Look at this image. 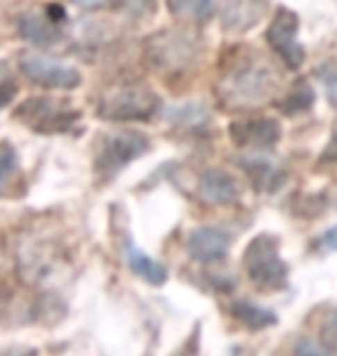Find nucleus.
<instances>
[{"instance_id":"obj_1","label":"nucleus","mask_w":337,"mask_h":356,"mask_svg":"<svg viewBox=\"0 0 337 356\" xmlns=\"http://www.w3.org/2000/svg\"><path fill=\"white\" fill-rule=\"evenodd\" d=\"M279 76L272 65L252 51H236L220 79V97L231 106H259L275 97Z\"/></svg>"},{"instance_id":"obj_2","label":"nucleus","mask_w":337,"mask_h":356,"mask_svg":"<svg viewBox=\"0 0 337 356\" xmlns=\"http://www.w3.org/2000/svg\"><path fill=\"white\" fill-rule=\"evenodd\" d=\"M243 268L247 277L263 291H279L289 280V266L279 254V241L270 234H259L249 241L243 254Z\"/></svg>"},{"instance_id":"obj_3","label":"nucleus","mask_w":337,"mask_h":356,"mask_svg":"<svg viewBox=\"0 0 337 356\" xmlns=\"http://www.w3.org/2000/svg\"><path fill=\"white\" fill-rule=\"evenodd\" d=\"M160 109V97L155 90L146 86H116L104 90V95L97 102V113L106 120H118V123H127V120H148L155 116Z\"/></svg>"},{"instance_id":"obj_4","label":"nucleus","mask_w":337,"mask_h":356,"mask_svg":"<svg viewBox=\"0 0 337 356\" xmlns=\"http://www.w3.org/2000/svg\"><path fill=\"white\" fill-rule=\"evenodd\" d=\"M199 44L195 38L185 33L160 31L148 40L146 56L160 72H183L197 60Z\"/></svg>"},{"instance_id":"obj_5","label":"nucleus","mask_w":337,"mask_h":356,"mask_svg":"<svg viewBox=\"0 0 337 356\" xmlns=\"http://www.w3.org/2000/svg\"><path fill=\"white\" fill-rule=\"evenodd\" d=\"M14 116L35 132L54 134L67 132L69 127H74L81 113L67 106V102H58L51 97H31L19 106Z\"/></svg>"},{"instance_id":"obj_6","label":"nucleus","mask_w":337,"mask_h":356,"mask_svg":"<svg viewBox=\"0 0 337 356\" xmlns=\"http://www.w3.org/2000/svg\"><path fill=\"white\" fill-rule=\"evenodd\" d=\"M148 137L136 130H123L106 134L104 141L97 148V172L102 174H116L118 169L130 165L139 155L148 151Z\"/></svg>"},{"instance_id":"obj_7","label":"nucleus","mask_w":337,"mask_h":356,"mask_svg":"<svg viewBox=\"0 0 337 356\" xmlns=\"http://www.w3.org/2000/svg\"><path fill=\"white\" fill-rule=\"evenodd\" d=\"M21 72H24L28 79L40 83L44 88H76L81 83V74L79 70L63 60L49 58V56L42 54H24L19 60Z\"/></svg>"},{"instance_id":"obj_8","label":"nucleus","mask_w":337,"mask_h":356,"mask_svg":"<svg viewBox=\"0 0 337 356\" xmlns=\"http://www.w3.org/2000/svg\"><path fill=\"white\" fill-rule=\"evenodd\" d=\"M268 44L275 51L282 63L289 70H296L303 65L305 60V49L298 44V14L286 10V7H279L275 19L266 33Z\"/></svg>"},{"instance_id":"obj_9","label":"nucleus","mask_w":337,"mask_h":356,"mask_svg":"<svg viewBox=\"0 0 337 356\" xmlns=\"http://www.w3.org/2000/svg\"><path fill=\"white\" fill-rule=\"evenodd\" d=\"M231 236L220 227H199L188 236V252L202 264H213L227 257Z\"/></svg>"},{"instance_id":"obj_10","label":"nucleus","mask_w":337,"mask_h":356,"mask_svg":"<svg viewBox=\"0 0 337 356\" xmlns=\"http://www.w3.org/2000/svg\"><path fill=\"white\" fill-rule=\"evenodd\" d=\"M268 7V0H220V19L227 31L243 33L256 26Z\"/></svg>"},{"instance_id":"obj_11","label":"nucleus","mask_w":337,"mask_h":356,"mask_svg":"<svg viewBox=\"0 0 337 356\" xmlns=\"http://www.w3.org/2000/svg\"><path fill=\"white\" fill-rule=\"evenodd\" d=\"M229 134L238 146L252 148H270L279 139V125L270 118L261 120H236L229 127Z\"/></svg>"},{"instance_id":"obj_12","label":"nucleus","mask_w":337,"mask_h":356,"mask_svg":"<svg viewBox=\"0 0 337 356\" xmlns=\"http://www.w3.org/2000/svg\"><path fill=\"white\" fill-rule=\"evenodd\" d=\"M199 192H202L204 202L224 206V204H233L238 199V183L229 174L220 172V169H211V172H206L202 176Z\"/></svg>"},{"instance_id":"obj_13","label":"nucleus","mask_w":337,"mask_h":356,"mask_svg":"<svg viewBox=\"0 0 337 356\" xmlns=\"http://www.w3.org/2000/svg\"><path fill=\"white\" fill-rule=\"evenodd\" d=\"M19 31L33 44H51L60 38L58 19L47 17L42 12H26L19 19Z\"/></svg>"},{"instance_id":"obj_14","label":"nucleus","mask_w":337,"mask_h":356,"mask_svg":"<svg viewBox=\"0 0 337 356\" xmlns=\"http://www.w3.org/2000/svg\"><path fill=\"white\" fill-rule=\"evenodd\" d=\"M229 310H231V315L238 319L243 326H247V329H252V331L268 329L270 324L277 322V317L272 315L270 310L261 308V305H256V303H249V301H236L229 305Z\"/></svg>"},{"instance_id":"obj_15","label":"nucleus","mask_w":337,"mask_h":356,"mask_svg":"<svg viewBox=\"0 0 337 356\" xmlns=\"http://www.w3.org/2000/svg\"><path fill=\"white\" fill-rule=\"evenodd\" d=\"M125 257H127V264H130V268L139 277H143L146 282H150V284H164V280H167V268H164L162 264H157L155 259L146 257V254H143L141 250H136L134 245L127 248Z\"/></svg>"},{"instance_id":"obj_16","label":"nucleus","mask_w":337,"mask_h":356,"mask_svg":"<svg viewBox=\"0 0 337 356\" xmlns=\"http://www.w3.org/2000/svg\"><path fill=\"white\" fill-rule=\"evenodd\" d=\"M169 12L190 24H206L213 17V0H167Z\"/></svg>"},{"instance_id":"obj_17","label":"nucleus","mask_w":337,"mask_h":356,"mask_svg":"<svg viewBox=\"0 0 337 356\" xmlns=\"http://www.w3.org/2000/svg\"><path fill=\"white\" fill-rule=\"evenodd\" d=\"M312 102H314V92L310 88V83H307V79H298V83H293L289 95L282 99L279 109L284 113H289V116H293V113L307 111L312 106Z\"/></svg>"},{"instance_id":"obj_18","label":"nucleus","mask_w":337,"mask_h":356,"mask_svg":"<svg viewBox=\"0 0 337 356\" xmlns=\"http://www.w3.org/2000/svg\"><path fill=\"white\" fill-rule=\"evenodd\" d=\"M321 345L328 352H337V310L326 317V322L321 324Z\"/></svg>"},{"instance_id":"obj_19","label":"nucleus","mask_w":337,"mask_h":356,"mask_svg":"<svg viewBox=\"0 0 337 356\" xmlns=\"http://www.w3.org/2000/svg\"><path fill=\"white\" fill-rule=\"evenodd\" d=\"M293 354L296 356H331V352H328L324 345H317V343H312V340H298Z\"/></svg>"},{"instance_id":"obj_20","label":"nucleus","mask_w":337,"mask_h":356,"mask_svg":"<svg viewBox=\"0 0 337 356\" xmlns=\"http://www.w3.org/2000/svg\"><path fill=\"white\" fill-rule=\"evenodd\" d=\"M319 248L321 250H337V227H331L328 232L321 234V238H319Z\"/></svg>"},{"instance_id":"obj_21","label":"nucleus","mask_w":337,"mask_h":356,"mask_svg":"<svg viewBox=\"0 0 337 356\" xmlns=\"http://www.w3.org/2000/svg\"><path fill=\"white\" fill-rule=\"evenodd\" d=\"M12 160H14V151L10 148V144L3 146V176L7 178L12 172Z\"/></svg>"},{"instance_id":"obj_22","label":"nucleus","mask_w":337,"mask_h":356,"mask_svg":"<svg viewBox=\"0 0 337 356\" xmlns=\"http://www.w3.org/2000/svg\"><path fill=\"white\" fill-rule=\"evenodd\" d=\"M76 5H81V7H106V5H111V3H116V0H74Z\"/></svg>"},{"instance_id":"obj_23","label":"nucleus","mask_w":337,"mask_h":356,"mask_svg":"<svg viewBox=\"0 0 337 356\" xmlns=\"http://www.w3.org/2000/svg\"><path fill=\"white\" fill-rule=\"evenodd\" d=\"M5 356H38V354L31 352V350H26V352H7Z\"/></svg>"}]
</instances>
